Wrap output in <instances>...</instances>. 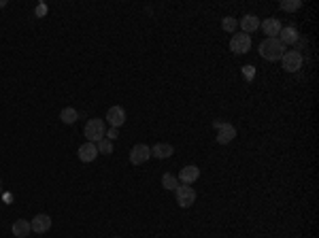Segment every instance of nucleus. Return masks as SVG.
I'll return each mask as SVG.
<instances>
[{
  "label": "nucleus",
  "instance_id": "6",
  "mask_svg": "<svg viewBox=\"0 0 319 238\" xmlns=\"http://www.w3.org/2000/svg\"><path fill=\"white\" fill-rule=\"evenodd\" d=\"M149 158H151V147L149 145H145V143H138V145H134L132 147V151H130V162L134 166H141V164H145Z\"/></svg>",
  "mask_w": 319,
  "mask_h": 238
},
{
  "label": "nucleus",
  "instance_id": "7",
  "mask_svg": "<svg viewBox=\"0 0 319 238\" xmlns=\"http://www.w3.org/2000/svg\"><path fill=\"white\" fill-rule=\"evenodd\" d=\"M30 228H32L34 234H45V232L51 230V217L49 215H45V213L34 215V219L30 221Z\"/></svg>",
  "mask_w": 319,
  "mask_h": 238
},
{
  "label": "nucleus",
  "instance_id": "2",
  "mask_svg": "<svg viewBox=\"0 0 319 238\" xmlns=\"http://www.w3.org/2000/svg\"><path fill=\"white\" fill-rule=\"evenodd\" d=\"M83 134H85V138H88V143L102 141V138L107 136V124H104V119H100V117L90 119L83 128Z\"/></svg>",
  "mask_w": 319,
  "mask_h": 238
},
{
  "label": "nucleus",
  "instance_id": "18",
  "mask_svg": "<svg viewBox=\"0 0 319 238\" xmlns=\"http://www.w3.org/2000/svg\"><path fill=\"white\" fill-rule=\"evenodd\" d=\"M162 187L168 189V191H175L179 187V179L175 175H170V172H166V175L162 177Z\"/></svg>",
  "mask_w": 319,
  "mask_h": 238
},
{
  "label": "nucleus",
  "instance_id": "25",
  "mask_svg": "<svg viewBox=\"0 0 319 238\" xmlns=\"http://www.w3.org/2000/svg\"><path fill=\"white\" fill-rule=\"evenodd\" d=\"M115 238H121V236H115Z\"/></svg>",
  "mask_w": 319,
  "mask_h": 238
},
{
  "label": "nucleus",
  "instance_id": "15",
  "mask_svg": "<svg viewBox=\"0 0 319 238\" xmlns=\"http://www.w3.org/2000/svg\"><path fill=\"white\" fill-rule=\"evenodd\" d=\"M11 230H13V234L17 238H28L30 236V221H26V219H17V221H13V225H11Z\"/></svg>",
  "mask_w": 319,
  "mask_h": 238
},
{
  "label": "nucleus",
  "instance_id": "19",
  "mask_svg": "<svg viewBox=\"0 0 319 238\" xmlns=\"http://www.w3.org/2000/svg\"><path fill=\"white\" fill-rule=\"evenodd\" d=\"M279 7L283 11H287V13H294V11H298L300 7H302V0H281Z\"/></svg>",
  "mask_w": 319,
  "mask_h": 238
},
{
  "label": "nucleus",
  "instance_id": "4",
  "mask_svg": "<svg viewBox=\"0 0 319 238\" xmlns=\"http://www.w3.org/2000/svg\"><path fill=\"white\" fill-rule=\"evenodd\" d=\"M175 198L181 208H189L196 202V191H194V187H189V185H179L175 189Z\"/></svg>",
  "mask_w": 319,
  "mask_h": 238
},
{
  "label": "nucleus",
  "instance_id": "20",
  "mask_svg": "<svg viewBox=\"0 0 319 238\" xmlns=\"http://www.w3.org/2000/svg\"><path fill=\"white\" fill-rule=\"evenodd\" d=\"M222 28L225 32H236L239 30V19H236V17H224V21H222Z\"/></svg>",
  "mask_w": 319,
  "mask_h": 238
},
{
  "label": "nucleus",
  "instance_id": "22",
  "mask_svg": "<svg viewBox=\"0 0 319 238\" xmlns=\"http://www.w3.org/2000/svg\"><path fill=\"white\" fill-rule=\"evenodd\" d=\"M47 4H45V2H38L37 4V7H34V17H45V15H47Z\"/></svg>",
  "mask_w": 319,
  "mask_h": 238
},
{
  "label": "nucleus",
  "instance_id": "9",
  "mask_svg": "<svg viewBox=\"0 0 319 238\" xmlns=\"http://www.w3.org/2000/svg\"><path fill=\"white\" fill-rule=\"evenodd\" d=\"M217 143L219 145H228V143H232L236 138V128L232 126V124H222L217 128Z\"/></svg>",
  "mask_w": 319,
  "mask_h": 238
},
{
  "label": "nucleus",
  "instance_id": "11",
  "mask_svg": "<svg viewBox=\"0 0 319 238\" xmlns=\"http://www.w3.org/2000/svg\"><path fill=\"white\" fill-rule=\"evenodd\" d=\"M98 158V149H96V143H83L79 147V160L85 162V164H90V162H94Z\"/></svg>",
  "mask_w": 319,
  "mask_h": 238
},
{
  "label": "nucleus",
  "instance_id": "17",
  "mask_svg": "<svg viewBox=\"0 0 319 238\" xmlns=\"http://www.w3.org/2000/svg\"><path fill=\"white\" fill-rule=\"evenodd\" d=\"M60 119L64 121V124H68V126H73L75 121L79 119V113L75 111L73 107H66V109H62V113H60Z\"/></svg>",
  "mask_w": 319,
  "mask_h": 238
},
{
  "label": "nucleus",
  "instance_id": "10",
  "mask_svg": "<svg viewBox=\"0 0 319 238\" xmlns=\"http://www.w3.org/2000/svg\"><path fill=\"white\" fill-rule=\"evenodd\" d=\"M179 179L183 181V185H191L200 179V168L198 166H183L181 172H179Z\"/></svg>",
  "mask_w": 319,
  "mask_h": 238
},
{
  "label": "nucleus",
  "instance_id": "23",
  "mask_svg": "<svg viewBox=\"0 0 319 238\" xmlns=\"http://www.w3.org/2000/svg\"><path fill=\"white\" fill-rule=\"evenodd\" d=\"M117 134H119V130H117V128H111V130H107V136H104V138H109V141H115V138H117Z\"/></svg>",
  "mask_w": 319,
  "mask_h": 238
},
{
  "label": "nucleus",
  "instance_id": "24",
  "mask_svg": "<svg viewBox=\"0 0 319 238\" xmlns=\"http://www.w3.org/2000/svg\"><path fill=\"white\" fill-rule=\"evenodd\" d=\"M2 7H7V0H0V9Z\"/></svg>",
  "mask_w": 319,
  "mask_h": 238
},
{
  "label": "nucleus",
  "instance_id": "12",
  "mask_svg": "<svg viewBox=\"0 0 319 238\" xmlns=\"http://www.w3.org/2000/svg\"><path fill=\"white\" fill-rule=\"evenodd\" d=\"M260 28L264 30V34H268L266 38H277L281 32V21L275 19V17H268V19H264L262 24H260Z\"/></svg>",
  "mask_w": 319,
  "mask_h": 238
},
{
  "label": "nucleus",
  "instance_id": "1",
  "mask_svg": "<svg viewBox=\"0 0 319 238\" xmlns=\"http://www.w3.org/2000/svg\"><path fill=\"white\" fill-rule=\"evenodd\" d=\"M258 49H260V55H262L264 60H268V62L281 60V57L285 55V51H287V47L281 43L279 38H264Z\"/></svg>",
  "mask_w": 319,
  "mask_h": 238
},
{
  "label": "nucleus",
  "instance_id": "21",
  "mask_svg": "<svg viewBox=\"0 0 319 238\" xmlns=\"http://www.w3.org/2000/svg\"><path fill=\"white\" fill-rule=\"evenodd\" d=\"M96 149H98V153L109 155V153H113V143L109 141V138H102V141L96 143Z\"/></svg>",
  "mask_w": 319,
  "mask_h": 238
},
{
  "label": "nucleus",
  "instance_id": "8",
  "mask_svg": "<svg viewBox=\"0 0 319 238\" xmlns=\"http://www.w3.org/2000/svg\"><path fill=\"white\" fill-rule=\"evenodd\" d=\"M107 121L111 124V128H117L119 130V128L126 124V111L121 107H111L107 111Z\"/></svg>",
  "mask_w": 319,
  "mask_h": 238
},
{
  "label": "nucleus",
  "instance_id": "14",
  "mask_svg": "<svg viewBox=\"0 0 319 238\" xmlns=\"http://www.w3.org/2000/svg\"><path fill=\"white\" fill-rule=\"evenodd\" d=\"M277 38H279L281 43L287 47V45H296V40L300 38V34H298L296 28H289L287 26V28H281V32H279V37H277Z\"/></svg>",
  "mask_w": 319,
  "mask_h": 238
},
{
  "label": "nucleus",
  "instance_id": "16",
  "mask_svg": "<svg viewBox=\"0 0 319 238\" xmlns=\"http://www.w3.org/2000/svg\"><path fill=\"white\" fill-rule=\"evenodd\" d=\"M258 28H260V19H258L255 15H251V13L245 15V17L241 19V30L245 32V34H251V32L258 30Z\"/></svg>",
  "mask_w": 319,
  "mask_h": 238
},
{
  "label": "nucleus",
  "instance_id": "5",
  "mask_svg": "<svg viewBox=\"0 0 319 238\" xmlns=\"http://www.w3.org/2000/svg\"><path fill=\"white\" fill-rule=\"evenodd\" d=\"M251 49V37L245 32H241V34H232V38H230V51H234V54H247V51Z\"/></svg>",
  "mask_w": 319,
  "mask_h": 238
},
{
  "label": "nucleus",
  "instance_id": "3",
  "mask_svg": "<svg viewBox=\"0 0 319 238\" xmlns=\"http://www.w3.org/2000/svg\"><path fill=\"white\" fill-rule=\"evenodd\" d=\"M281 64L285 73H298L304 64V57L300 51H285V55L281 57Z\"/></svg>",
  "mask_w": 319,
  "mask_h": 238
},
{
  "label": "nucleus",
  "instance_id": "13",
  "mask_svg": "<svg viewBox=\"0 0 319 238\" xmlns=\"http://www.w3.org/2000/svg\"><path fill=\"white\" fill-rule=\"evenodd\" d=\"M172 153H175V147H172L170 143H158V145H153V149H151V155L158 160H166V158H170Z\"/></svg>",
  "mask_w": 319,
  "mask_h": 238
}]
</instances>
